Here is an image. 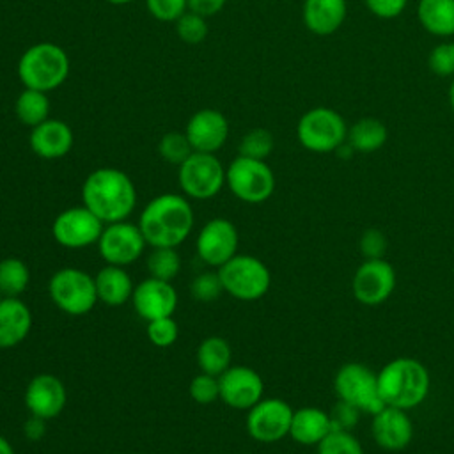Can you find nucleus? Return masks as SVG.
<instances>
[{
  "mask_svg": "<svg viewBox=\"0 0 454 454\" xmlns=\"http://www.w3.org/2000/svg\"><path fill=\"white\" fill-rule=\"evenodd\" d=\"M296 137L307 151L332 153L346 142L348 126L333 108L316 106L300 117Z\"/></svg>",
  "mask_w": 454,
  "mask_h": 454,
  "instance_id": "1a4fd4ad",
  "label": "nucleus"
},
{
  "mask_svg": "<svg viewBox=\"0 0 454 454\" xmlns=\"http://www.w3.org/2000/svg\"><path fill=\"white\" fill-rule=\"evenodd\" d=\"M98 301H103L108 307H119L131 300L133 294V280L126 268L105 264L94 275Z\"/></svg>",
  "mask_w": 454,
  "mask_h": 454,
  "instance_id": "393cba45",
  "label": "nucleus"
},
{
  "mask_svg": "<svg viewBox=\"0 0 454 454\" xmlns=\"http://www.w3.org/2000/svg\"><path fill=\"white\" fill-rule=\"evenodd\" d=\"M176 34L179 39L186 44H199L207 35V21L204 16L186 11L177 21H176Z\"/></svg>",
  "mask_w": 454,
  "mask_h": 454,
  "instance_id": "f704fd0d",
  "label": "nucleus"
},
{
  "mask_svg": "<svg viewBox=\"0 0 454 454\" xmlns=\"http://www.w3.org/2000/svg\"><path fill=\"white\" fill-rule=\"evenodd\" d=\"M429 387L427 367L411 356H397L378 372V388L385 406L413 410L426 401Z\"/></svg>",
  "mask_w": 454,
  "mask_h": 454,
  "instance_id": "7ed1b4c3",
  "label": "nucleus"
},
{
  "mask_svg": "<svg viewBox=\"0 0 454 454\" xmlns=\"http://www.w3.org/2000/svg\"><path fill=\"white\" fill-rule=\"evenodd\" d=\"M387 126L376 117H362L348 128V144L358 153H374L387 142Z\"/></svg>",
  "mask_w": 454,
  "mask_h": 454,
  "instance_id": "bb28decb",
  "label": "nucleus"
},
{
  "mask_svg": "<svg viewBox=\"0 0 454 454\" xmlns=\"http://www.w3.org/2000/svg\"><path fill=\"white\" fill-rule=\"evenodd\" d=\"M220 399L234 410H250L262 399L264 381L261 374L247 365H231L218 376Z\"/></svg>",
  "mask_w": 454,
  "mask_h": 454,
  "instance_id": "dca6fc26",
  "label": "nucleus"
},
{
  "mask_svg": "<svg viewBox=\"0 0 454 454\" xmlns=\"http://www.w3.org/2000/svg\"><path fill=\"white\" fill-rule=\"evenodd\" d=\"M417 16L426 32L438 37L454 35V0H419Z\"/></svg>",
  "mask_w": 454,
  "mask_h": 454,
  "instance_id": "a878e982",
  "label": "nucleus"
},
{
  "mask_svg": "<svg viewBox=\"0 0 454 454\" xmlns=\"http://www.w3.org/2000/svg\"><path fill=\"white\" fill-rule=\"evenodd\" d=\"M184 133L193 151L215 154L227 142L229 122L220 110L202 108L188 119Z\"/></svg>",
  "mask_w": 454,
  "mask_h": 454,
  "instance_id": "aec40b11",
  "label": "nucleus"
},
{
  "mask_svg": "<svg viewBox=\"0 0 454 454\" xmlns=\"http://www.w3.org/2000/svg\"><path fill=\"white\" fill-rule=\"evenodd\" d=\"M346 0H305L303 23L316 35H330L346 20Z\"/></svg>",
  "mask_w": 454,
  "mask_h": 454,
  "instance_id": "5701e85b",
  "label": "nucleus"
},
{
  "mask_svg": "<svg viewBox=\"0 0 454 454\" xmlns=\"http://www.w3.org/2000/svg\"><path fill=\"white\" fill-rule=\"evenodd\" d=\"M105 223L83 204L60 211L51 223L53 239L64 248H85L98 243Z\"/></svg>",
  "mask_w": 454,
  "mask_h": 454,
  "instance_id": "f8f14e48",
  "label": "nucleus"
},
{
  "mask_svg": "<svg viewBox=\"0 0 454 454\" xmlns=\"http://www.w3.org/2000/svg\"><path fill=\"white\" fill-rule=\"evenodd\" d=\"M227 0H188V11L197 12L204 18L218 14Z\"/></svg>",
  "mask_w": 454,
  "mask_h": 454,
  "instance_id": "c03bdc74",
  "label": "nucleus"
},
{
  "mask_svg": "<svg viewBox=\"0 0 454 454\" xmlns=\"http://www.w3.org/2000/svg\"><path fill=\"white\" fill-rule=\"evenodd\" d=\"M364 2L367 9L381 20L397 18L408 4V0H364Z\"/></svg>",
  "mask_w": 454,
  "mask_h": 454,
  "instance_id": "37998d69",
  "label": "nucleus"
},
{
  "mask_svg": "<svg viewBox=\"0 0 454 454\" xmlns=\"http://www.w3.org/2000/svg\"><path fill=\"white\" fill-rule=\"evenodd\" d=\"M317 454H364V447L351 431L332 429L317 443Z\"/></svg>",
  "mask_w": 454,
  "mask_h": 454,
  "instance_id": "473e14b6",
  "label": "nucleus"
},
{
  "mask_svg": "<svg viewBox=\"0 0 454 454\" xmlns=\"http://www.w3.org/2000/svg\"><path fill=\"white\" fill-rule=\"evenodd\" d=\"M193 209L186 195L161 193L140 211L137 225L149 247L177 248L193 229Z\"/></svg>",
  "mask_w": 454,
  "mask_h": 454,
  "instance_id": "f03ea898",
  "label": "nucleus"
},
{
  "mask_svg": "<svg viewBox=\"0 0 454 454\" xmlns=\"http://www.w3.org/2000/svg\"><path fill=\"white\" fill-rule=\"evenodd\" d=\"M30 282V270L20 257L0 261V296L20 298Z\"/></svg>",
  "mask_w": 454,
  "mask_h": 454,
  "instance_id": "c756f323",
  "label": "nucleus"
},
{
  "mask_svg": "<svg viewBox=\"0 0 454 454\" xmlns=\"http://www.w3.org/2000/svg\"><path fill=\"white\" fill-rule=\"evenodd\" d=\"M190 397L199 404H211L220 397V387H218V376H211L206 372L197 374L188 387Z\"/></svg>",
  "mask_w": 454,
  "mask_h": 454,
  "instance_id": "4c0bfd02",
  "label": "nucleus"
},
{
  "mask_svg": "<svg viewBox=\"0 0 454 454\" xmlns=\"http://www.w3.org/2000/svg\"><path fill=\"white\" fill-rule=\"evenodd\" d=\"M55 307L69 316H83L98 303L94 277L80 268H60L48 282Z\"/></svg>",
  "mask_w": 454,
  "mask_h": 454,
  "instance_id": "423d86ee",
  "label": "nucleus"
},
{
  "mask_svg": "<svg viewBox=\"0 0 454 454\" xmlns=\"http://www.w3.org/2000/svg\"><path fill=\"white\" fill-rule=\"evenodd\" d=\"M427 64L436 76H454V43L434 46L427 57Z\"/></svg>",
  "mask_w": 454,
  "mask_h": 454,
  "instance_id": "ea45409f",
  "label": "nucleus"
},
{
  "mask_svg": "<svg viewBox=\"0 0 454 454\" xmlns=\"http://www.w3.org/2000/svg\"><path fill=\"white\" fill-rule=\"evenodd\" d=\"M360 410H356L355 406H351L349 403L339 401L335 403V406L330 410V419H332V429H344V431H351L356 424H358V417H360Z\"/></svg>",
  "mask_w": 454,
  "mask_h": 454,
  "instance_id": "79ce46f5",
  "label": "nucleus"
},
{
  "mask_svg": "<svg viewBox=\"0 0 454 454\" xmlns=\"http://www.w3.org/2000/svg\"><path fill=\"white\" fill-rule=\"evenodd\" d=\"M46 94L48 92L25 87L14 103V114L18 121L34 128L50 119V99Z\"/></svg>",
  "mask_w": 454,
  "mask_h": 454,
  "instance_id": "c85d7f7f",
  "label": "nucleus"
},
{
  "mask_svg": "<svg viewBox=\"0 0 454 454\" xmlns=\"http://www.w3.org/2000/svg\"><path fill=\"white\" fill-rule=\"evenodd\" d=\"M32 328V312L20 298L0 296V349L23 342Z\"/></svg>",
  "mask_w": 454,
  "mask_h": 454,
  "instance_id": "4be33fe9",
  "label": "nucleus"
},
{
  "mask_svg": "<svg viewBox=\"0 0 454 454\" xmlns=\"http://www.w3.org/2000/svg\"><path fill=\"white\" fill-rule=\"evenodd\" d=\"M397 284L394 266L383 259H365L355 271L351 289L356 301L376 307L390 298Z\"/></svg>",
  "mask_w": 454,
  "mask_h": 454,
  "instance_id": "4468645a",
  "label": "nucleus"
},
{
  "mask_svg": "<svg viewBox=\"0 0 454 454\" xmlns=\"http://www.w3.org/2000/svg\"><path fill=\"white\" fill-rule=\"evenodd\" d=\"M147 339L158 348H168L177 340L179 326L172 316L147 321Z\"/></svg>",
  "mask_w": 454,
  "mask_h": 454,
  "instance_id": "e433bc0d",
  "label": "nucleus"
},
{
  "mask_svg": "<svg viewBox=\"0 0 454 454\" xmlns=\"http://www.w3.org/2000/svg\"><path fill=\"white\" fill-rule=\"evenodd\" d=\"M158 153L165 161L179 167L193 153V149L184 131H168L160 138Z\"/></svg>",
  "mask_w": 454,
  "mask_h": 454,
  "instance_id": "72a5a7b5",
  "label": "nucleus"
},
{
  "mask_svg": "<svg viewBox=\"0 0 454 454\" xmlns=\"http://www.w3.org/2000/svg\"><path fill=\"white\" fill-rule=\"evenodd\" d=\"M275 147V138L266 128H254L247 131L239 140V156L266 160Z\"/></svg>",
  "mask_w": 454,
  "mask_h": 454,
  "instance_id": "2f4dec72",
  "label": "nucleus"
},
{
  "mask_svg": "<svg viewBox=\"0 0 454 454\" xmlns=\"http://www.w3.org/2000/svg\"><path fill=\"white\" fill-rule=\"evenodd\" d=\"M223 293L218 271H202L190 282V294L199 301H215Z\"/></svg>",
  "mask_w": 454,
  "mask_h": 454,
  "instance_id": "c9c22d12",
  "label": "nucleus"
},
{
  "mask_svg": "<svg viewBox=\"0 0 454 454\" xmlns=\"http://www.w3.org/2000/svg\"><path fill=\"white\" fill-rule=\"evenodd\" d=\"M82 202L106 225L126 220L133 213L137 190L126 172L114 167H99L85 177Z\"/></svg>",
  "mask_w": 454,
  "mask_h": 454,
  "instance_id": "f257e3e1",
  "label": "nucleus"
},
{
  "mask_svg": "<svg viewBox=\"0 0 454 454\" xmlns=\"http://www.w3.org/2000/svg\"><path fill=\"white\" fill-rule=\"evenodd\" d=\"M46 422H48V420H44V419H41V417L30 415V417L23 422V433H25V436H27L28 440H32V442L41 440V438L44 436V433H46Z\"/></svg>",
  "mask_w": 454,
  "mask_h": 454,
  "instance_id": "a18cd8bd",
  "label": "nucleus"
},
{
  "mask_svg": "<svg viewBox=\"0 0 454 454\" xmlns=\"http://www.w3.org/2000/svg\"><path fill=\"white\" fill-rule=\"evenodd\" d=\"M145 259L149 277L172 282L181 270V255L174 247H151Z\"/></svg>",
  "mask_w": 454,
  "mask_h": 454,
  "instance_id": "7c9ffc66",
  "label": "nucleus"
},
{
  "mask_svg": "<svg viewBox=\"0 0 454 454\" xmlns=\"http://www.w3.org/2000/svg\"><path fill=\"white\" fill-rule=\"evenodd\" d=\"M0 454H14V449L11 445V442L0 434Z\"/></svg>",
  "mask_w": 454,
  "mask_h": 454,
  "instance_id": "49530a36",
  "label": "nucleus"
},
{
  "mask_svg": "<svg viewBox=\"0 0 454 454\" xmlns=\"http://www.w3.org/2000/svg\"><path fill=\"white\" fill-rule=\"evenodd\" d=\"M128 454H142V452H128Z\"/></svg>",
  "mask_w": 454,
  "mask_h": 454,
  "instance_id": "8fccbe9b",
  "label": "nucleus"
},
{
  "mask_svg": "<svg viewBox=\"0 0 454 454\" xmlns=\"http://www.w3.org/2000/svg\"><path fill=\"white\" fill-rule=\"evenodd\" d=\"M449 105H450V108L454 110V80H452V83H450V87H449Z\"/></svg>",
  "mask_w": 454,
  "mask_h": 454,
  "instance_id": "de8ad7c7",
  "label": "nucleus"
},
{
  "mask_svg": "<svg viewBox=\"0 0 454 454\" xmlns=\"http://www.w3.org/2000/svg\"><path fill=\"white\" fill-rule=\"evenodd\" d=\"M360 252L365 259H383L387 252V238L380 229H367L360 236Z\"/></svg>",
  "mask_w": 454,
  "mask_h": 454,
  "instance_id": "a19ab883",
  "label": "nucleus"
},
{
  "mask_svg": "<svg viewBox=\"0 0 454 454\" xmlns=\"http://www.w3.org/2000/svg\"><path fill=\"white\" fill-rule=\"evenodd\" d=\"M332 431L330 413L316 408L303 406L293 411L289 436L301 445H316Z\"/></svg>",
  "mask_w": 454,
  "mask_h": 454,
  "instance_id": "b1692460",
  "label": "nucleus"
},
{
  "mask_svg": "<svg viewBox=\"0 0 454 454\" xmlns=\"http://www.w3.org/2000/svg\"><path fill=\"white\" fill-rule=\"evenodd\" d=\"M183 193L190 199L206 200L220 193L225 184V168L213 153L193 151L177 170Z\"/></svg>",
  "mask_w": 454,
  "mask_h": 454,
  "instance_id": "9d476101",
  "label": "nucleus"
},
{
  "mask_svg": "<svg viewBox=\"0 0 454 454\" xmlns=\"http://www.w3.org/2000/svg\"><path fill=\"white\" fill-rule=\"evenodd\" d=\"M135 312L147 323L160 317L174 316L177 309V291L172 282L147 277L138 282L131 294Z\"/></svg>",
  "mask_w": 454,
  "mask_h": 454,
  "instance_id": "f3484780",
  "label": "nucleus"
},
{
  "mask_svg": "<svg viewBox=\"0 0 454 454\" xmlns=\"http://www.w3.org/2000/svg\"><path fill=\"white\" fill-rule=\"evenodd\" d=\"M74 142L73 129L60 119H46L34 126L28 135V145L43 160H59L66 156Z\"/></svg>",
  "mask_w": 454,
  "mask_h": 454,
  "instance_id": "412c9836",
  "label": "nucleus"
},
{
  "mask_svg": "<svg viewBox=\"0 0 454 454\" xmlns=\"http://www.w3.org/2000/svg\"><path fill=\"white\" fill-rule=\"evenodd\" d=\"M223 293L241 301L262 298L271 286L270 268L255 255L236 254L218 270Z\"/></svg>",
  "mask_w": 454,
  "mask_h": 454,
  "instance_id": "39448f33",
  "label": "nucleus"
},
{
  "mask_svg": "<svg viewBox=\"0 0 454 454\" xmlns=\"http://www.w3.org/2000/svg\"><path fill=\"white\" fill-rule=\"evenodd\" d=\"M105 2H108L112 5H126V4H131L133 0H105Z\"/></svg>",
  "mask_w": 454,
  "mask_h": 454,
  "instance_id": "09e8293b",
  "label": "nucleus"
},
{
  "mask_svg": "<svg viewBox=\"0 0 454 454\" xmlns=\"http://www.w3.org/2000/svg\"><path fill=\"white\" fill-rule=\"evenodd\" d=\"M293 408L278 397H262L247 413V433L262 443H273L289 436Z\"/></svg>",
  "mask_w": 454,
  "mask_h": 454,
  "instance_id": "ddd939ff",
  "label": "nucleus"
},
{
  "mask_svg": "<svg viewBox=\"0 0 454 454\" xmlns=\"http://www.w3.org/2000/svg\"><path fill=\"white\" fill-rule=\"evenodd\" d=\"M371 431L376 445L388 452L404 450L413 438V424L406 410L383 406L372 415Z\"/></svg>",
  "mask_w": 454,
  "mask_h": 454,
  "instance_id": "6ab92c4d",
  "label": "nucleus"
},
{
  "mask_svg": "<svg viewBox=\"0 0 454 454\" xmlns=\"http://www.w3.org/2000/svg\"><path fill=\"white\" fill-rule=\"evenodd\" d=\"M225 184L231 193L248 204H261L275 192V176L266 160L236 156L225 168Z\"/></svg>",
  "mask_w": 454,
  "mask_h": 454,
  "instance_id": "6e6552de",
  "label": "nucleus"
},
{
  "mask_svg": "<svg viewBox=\"0 0 454 454\" xmlns=\"http://www.w3.org/2000/svg\"><path fill=\"white\" fill-rule=\"evenodd\" d=\"M145 7L154 20L176 23L188 11V0H145Z\"/></svg>",
  "mask_w": 454,
  "mask_h": 454,
  "instance_id": "58836bf2",
  "label": "nucleus"
},
{
  "mask_svg": "<svg viewBox=\"0 0 454 454\" xmlns=\"http://www.w3.org/2000/svg\"><path fill=\"white\" fill-rule=\"evenodd\" d=\"M96 245L101 259L106 264L126 268L140 259L147 241L137 223L121 220L106 223Z\"/></svg>",
  "mask_w": 454,
  "mask_h": 454,
  "instance_id": "9b49d317",
  "label": "nucleus"
},
{
  "mask_svg": "<svg viewBox=\"0 0 454 454\" xmlns=\"http://www.w3.org/2000/svg\"><path fill=\"white\" fill-rule=\"evenodd\" d=\"M232 349L231 344L218 335L206 337L197 348V365L200 372L220 376L232 364Z\"/></svg>",
  "mask_w": 454,
  "mask_h": 454,
  "instance_id": "cd10ccee",
  "label": "nucleus"
},
{
  "mask_svg": "<svg viewBox=\"0 0 454 454\" xmlns=\"http://www.w3.org/2000/svg\"><path fill=\"white\" fill-rule=\"evenodd\" d=\"M69 57L55 43H35L27 48L18 62V76L27 89L51 92L59 89L69 74Z\"/></svg>",
  "mask_w": 454,
  "mask_h": 454,
  "instance_id": "20e7f679",
  "label": "nucleus"
},
{
  "mask_svg": "<svg viewBox=\"0 0 454 454\" xmlns=\"http://www.w3.org/2000/svg\"><path fill=\"white\" fill-rule=\"evenodd\" d=\"M239 234L236 225L222 216L207 220L197 234L195 248L202 262L211 268H220L238 254Z\"/></svg>",
  "mask_w": 454,
  "mask_h": 454,
  "instance_id": "2eb2a0df",
  "label": "nucleus"
},
{
  "mask_svg": "<svg viewBox=\"0 0 454 454\" xmlns=\"http://www.w3.org/2000/svg\"><path fill=\"white\" fill-rule=\"evenodd\" d=\"M23 401L30 415L51 420L62 413L67 401V392L59 376L41 372L27 383Z\"/></svg>",
  "mask_w": 454,
  "mask_h": 454,
  "instance_id": "a211bd4d",
  "label": "nucleus"
},
{
  "mask_svg": "<svg viewBox=\"0 0 454 454\" xmlns=\"http://www.w3.org/2000/svg\"><path fill=\"white\" fill-rule=\"evenodd\" d=\"M333 390L339 401L349 403L362 413L374 415L385 406L378 388V372L362 362L344 364L333 378Z\"/></svg>",
  "mask_w": 454,
  "mask_h": 454,
  "instance_id": "0eeeda50",
  "label": "nucleus"
}]
</instances>
